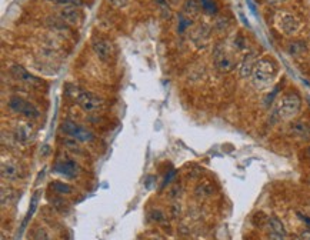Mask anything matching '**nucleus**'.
Here are the masks:
<instances>
[{"mask_svg": "<svg viewBox=\"0 0 310 240\" xmlns=\"http://www.w3.org/2000/svg\"><path fill=\"white\" fill-rule=\"evenodd\" d=\"M53 4H59V6H77L80 7L83 4V0H47Z\"/></svg>", "mask_w": 310, "mask_h": 240, "instance_id": "nucleus-28", "label": "nucleus"}, {"mask_svg": "<svg viewBox=\"0 0 310 240\" xmlns=\"http://www.w3.org/2000/svg\"><path fill=\"white\" fill-rule=\"evenodd\" d=\"M114 9H125L129 4V0H109Z\"/></svg>", "mask_w": 310, "mask_h": 240, "instance_id": "nucleus-32", "label": "nucleus"}, {"mask_svg": "<svg viewBox=\"0 0 310 240\" xmlns=\"http://www.w3.org/2000/svg\"><path fill=\"white\" fill-rule=\"evenodd\" d=\"M276 26L277 29L286 35V36H294L296 33H299L300 27H302V23L299 20V18L290 12H279L277 16H276Z\"/></svg>", "mask_w": 310, "mask_h": 240, "instance_id": "nucleus-8", "label": "nucleus"}, {"mask_svg": "<svg viewBox=\"0 0 310 240\" xmlns=\"http://www.w3.org/2000/svg\"><path fill=\"white\" fill-rule=\"evenodd\" d=\"M256 62H257L256 53H255V52L247 53L243 57V60L240 62V65H239V76H240L242 79H249V77H252V73H253V69H255Z\"/></svg>", "mask_w": 310, "mask_h": 240, "instance_id": "nucleus-15", "label": "nucleus"}, {"mask_svg": "<svg viewBox=\"0 0 310 240\" xmlns=\"http://www.w3.org/2000/svg\"><path fill=\"white\" fill-rule=\"evenodd\" d=\"M49 187L60 196H69L73 193V187L63 180H53V182H50Z\"/></svg>", "mask_w": 310, "mask_h": 240, "instance_id": "nucleus-18", "label": "nucleus"}, {"mask_svg": "<svg viewBox=\"0 0 310 240\" xmlns=\"http://www.w3.org/2000/svg\"><path fill=\"white\" fill-rule=\"evenodd\" d=\"M15 202H16V192L12 187L3 185L1 186V206L6 207V206H10Z\"/></svg>", "mask_w": 310, "mask_h": 240, "instance_id": "nucleus-22", "label": "nucleus"}, {"mask_svg": "<svg viewBox=\"0 0 310 240\" xmlns=\"http://www.w3.org/2000/svg\"><path fill=\"white\" fill-rule=\"evenodd\" d=\"M192 24V20L187 18V16H184V15H182L180 18H179V26H177V29H179V32L180 33H183L189 26Z\"/></svg>", "mask_w": 310, "mask_h": 240, "instance_id": "nucleus-30", "label": "nucleus"}, {"mask_svg": "<svg viewBox=\"0 0 310 240\" xmlns=\"http://www.w3.org/2000/svg\"><path fill=\"white\" fill-rule=\"evenodd\" d=\"M173 203L170 204V216L172 218H180V215H182V206H180V203H179V200H172Z\"/></svg>", "mask_w": 310, "mask_h": 240, "instance_id": "nucleus-29", "label": "nucleus"}, {"mask_svg": "<svg viewBox=\"0 0 310 240\" xmlns=\"http://www.w3.org/2000/svg\"><path fill=\"white\" fill-rule=\"evenodd\" d=\"M156 4L159 6V10L164 15V18H170L172 10L169 6V0H156Z\"/></svg>", "mask_w": 310, "mask_h": 240, "instance_id": "nucleus-27", "label": "nucleus"}, {"mask_svg": "<svg viewBox=\"0 0 310 240\" xmlns=\"http://www.w3.org/2000/svg\"><path fill=\"white\" fill-rule=\"evenodd\" d=\"M201 10H204L209 15H216L218 13V4L215 0H199Z\"/></svg>", "mask_w": 310, "mask_h": 240, "instance_id": "nucleus-25", "label": "nucleus"}, {"mask_svg": "<svg viewBox=\"0 0 310 240\" xmlns=\"http://www.w3.org/2000/svg\"><path fill=\"white\" fill-rule=\"evenodd\" d=\"M149 218H150L152 222L159 223V224H166V222H167L166 213H164L162 209H152V210L149 212Z\"/></svg>", "mask_w": 310, "mask_h": 240, "instance_id": "nucleus-24", "label": "nucleus"}, {"mask_svg": "<svg viewBox=\"0 0 310 240\" xmlns=\"http://www.w3.org/2000/svg\"><path fill=\"white\" fill-rule=\"evenodd\" d=\"M210 35H212L210 26L206 24V23H200V24H198V26L192 30L190 39H192V42H193V44H195L196 47L201 49V47H206L207 43L210 42Z\"/></svg>", "mask_w": 310, "mask_h": 240, "instance_id": "nucleus-12", "label": "nucleus"}, {"mask_svg": "<svg viewBox=\"0 0 310 240\" xmlns=\"http://www.w3.org/2000/svg\"><path fill=\"white\" fill-rule=\"evenodd\" d=\"M59 20L66 23L69 26H79L82 22V12L77 6H63L60 7L59 13Z\"/></svg>", "mask_w": 310, "mask_h": 240, "instance_id": "nucleus-13", "label": "nucleus"}, {"mask_svg": "<svg viewBox=\"0 0 310 240\" xmlns=\"http://www.w3.org/2000/svg\"><path fill=\"white\" fill-rule=\"evenodd\" d=\"M269 4H273V6H277V4H282V3H285L286 0H266Z\"/></svg>", "mask_w": 310, "mask_h": 240, "instance_id": "nucleus-34", "label": "nucleus"}, {"mask_svg": "<svg viewBox=\"0 0 310 240\" xmlns=\"http://www.w3.org/2000/svg\"><path fill=\"white\" fill-rule=\"evenodd\" d=\"M30 134H32L30 125H22V126H18V129L13 131V139H15L16 143L26 145V143H29L32 140Z\"/></svg>", "mask_w": 310, "mask_h": 240, "instance_id": "nucleus-17", "label": "nucleus"}, {"mask_svg": "<svg viewBox=\"0 0 310 240\" xmlns=\"http://www.w3.org/2000/svg\"><path fill=\"white\" fill-rule=\"evenodd\" d=\"M60 130L62 133L66 136V137H70V139H74L83 145L86 143H91L94 140V133L89 129L88 126L79 123V122H74L72 119H65L60 125Z\"/></svg>", "mask_w": 310, "mask_h": 240, "instance_id": "nucleus-4", "label": "nucleus"}, {"mask_svg": "<svg viewBox=\"0 0 310 240\" xmlns=\"http://www.w3.org/2000/svg\"><path fill=\"white\" fill-rule=\"evenodd\" d=\"M90 46H91V50L96 55V57L100 59L102 62H106V63L110 62L116 55V49H114L113 42L105 36H93L90 40Z\"/></svg>", "mask_w": 310, "mask_h": 240, "instance_id": "nucleus-7", "label": "nucleus"}, {"mask_svg": "<svg viewBox=\"0 0 310 240\" xmlns=\"http://www.w3.org/2000/svg\"><path fill=\"white\" fill-rule=\"evenodd\" d=\"M33 240H52V238L44 227L39 226V227L33 229Z\"/></svg>", "mask_w": 310, "mask_h": 240, "instance_id": "nucleus-26", "label": "nucleus"}, {"mask_svg": "<svg viewBox=\"0 0 310 240\" xmlns=\"http://www.w3.org/2000/svg\"><path fill=\"white\" fill-rule=\"evenodd\" d=\"M277 74V66L270 57H260L257 59L253 73H252V85L259 90L270 88L276 79Z\"/></svg>", "mask_w": 310, "mask_h": 240, "instance_id": "nucleus-2", "label": "nucleus"}, {"mask_svg": "<svg viewBox=\"0 0 310 240\" xmlns=\"http://www.w3.org/2000/svg\"><path fill=\"white\" fill-rule=\"evenodd\" d=\"M80 165L77 163V160L69 154V153H62L56 157L55 165H53V172L57 175L63 176L66 179H77L80 175Z\"/></svg>", "mask_w": 310, "mask_h": 240, "instance_id": "nucleus-6", "label": "nucleus"}, {"mask_svg": "<svg viewBox=\"0 0 310 240\" xmlns=\"http://www.w3.org/2000/svg\"><path fill=\"white\" fill-rule=\"evenodd\" d=\"M62 145H63V148L66 149L67 152L73 153L74 156H85V153H86L85 152V148H83V143H80V142H77L74 139L66 137V136L62 140Z\"/></svg>", "mask_w": 310, "mask_h": 240, "instance_id": "nucleus-16", "label": "nucleus"}, {"mask_svg": "<svg viewBox=\"0 0 310 240\" xmlns=\"http://www.w3.org/2000/svg\"><path fill=\"white\" fill-rule=\"evenodd\" d=\"M7 109L10 110L12 113L22 116L27 120H36L40 117V111L39 109L27 99H24L22 96H10L7 100Z\"/></svg>", "mask_w": 310, "mask_h": 240, "instance_id": "nucleus-5", "label": "nucleus"}, {"mask_svg": "<svg viewBox=\"0 0 310 240\" xmlns=\"http://www.w3.org/2000/svg\"><path fill=\"white\" fill-rule=\"evenodd\" d=\"M10 73H12V76H13L15 79H18L19 82L26 83V85L36 86V85H39V83H40V80H39L36 76H33L32 73H29V72H27L23 66L12 65L10 66Z\"/></svg>", "mask_w": 310, "mask_h": 240, "instance_id": "nucleus-14", "label": "nucleus"}, {"mask_svg": "<svg viewBox=\"0 0 310 240\" xmlns=\"http://www.w3.org/2000/svg\"><path fill=\"white\" fill-rule=\"evenodd\" d=\"M308 46L303 40H292L290 43L288 44V53L292 55V56H299V55H303L306 52Z\"/></svg>", "mask_w": 310, "mask_h": 240, "instance_id": "nucleus-23", "label": "nucleus"}, {"mask_svg": "<svg viewBox=\"0 0 310 240\" xmlns=\"http://www.w3.org/2000/svg\"><path fill=\"white\" fill-rule=\"evenodd\" d=\"M180 196H182V187H180V185H175V186H172L169 189V197L172 200H179Z\"/></svg>", "mask_w": 310, "mask_h": 240, "instance_id": "nucleus-31", "label": "nucleus"}, {"mask_svg": "<svg viewBox=\"0 0 310 240\" xmlns=\"http://www.w3.org/2000/svg\"><path fill=\"white\" fill-rule=\"evenodd\" d=\"M288 134L300 142H310V120L308 119L290 120L288 125Z\"/></svg>", "mask_w": 310, "mask_h": 240, "instance_id": "nucleus-9", "label": "nucleus"}, {"mask_svg": "<svg viewBox=\"0 0 310 240\" xmlns=\"http://www.w3.org/2000/svg\"><path fill=\"white\" fill-rule=\"evenodd\" d=\"M267 239L269 240H286V236H283V235H279V233H276V232H270V230H269Z\"/></svg>", "mask_w": 310, "mask_h": 240, "instance_id": "nucleus-33", "label": "nucleus"}, {"mask_svg": "<svg viewBox=\"0 0 310 240\" xmlns=\"http://www.w3.org/2000/svg\"><path fill=\"white\" fill-rule=\"evenodd\" d=\"M200 10H201V7H200L199 0H186L183 4V15L187 16L189 19L198 18Z\"/></svg>", "mask_w": 310, "mask_h": 240, "instance_id": "nucleus-19", "label": "nucleus"}, {"mask_svg": "<svg viewBox=\"0 0 310 240\" xmlns=\"http://www.w3.org/2000/svg\"><path fill=\"white\" fill-rule=\"evenodd\" d=\"M306 156H308V159H310V145L306 148Z\"/></svg>", "mask_w": 310, "mask_h": 240, "instance_id": "nucleus-35", "label": "nucleus"}, {"mask_svg": "<svg viewBox=\"0 0 310 240\" xmlns=\"http://www.w3.org/2000/svg\"><path fill=\"white\" fill-rule=\"evenodd\" d=\"M309 182H310V179H309Z\"/></svg>", "mask_w": 310, "mask_h": 240, "instance_id": "nucleus-36", "label": "nucleus"}, {"mask_svg": "<svg viewBox=\"0 0 310 240\" xmlns=\"http://www.w3.org/2000/svg\"><path fill=\"white\" fill-rule=\"evenodd\" d=\"M213 60L216 67L220 72H230L235 67V60L232 59L230 53L226 50V47L223 44H218L213 53Z\"/></svg>", "mask_w": 310, "mask_h": 240, "instance_id": "nucleus-10", "label": "nucleus"}, {"mask_svg": "<svg viewBox=\"0 0 310 240\" xmlns=\"http://www.w3.org/2000/svg\"><path fill=\"white\" fill-rule=\"evenodd\" d=\"M267 226H269V230L270 232H276V233L283 235V236L288 235V230H286L283 222L277 218V216H270V218L267 219Z\"/></svg>", "mask_w": 310, "mask_h": 240, "instance_id": "nucleus-21", "label": "nucleus"}, {"mask_svg": "<svg viewBox=\"0 0 310 240\" xmlns=\"http://www.w3.org/2000/svg\"><path fill=\"white\" fill-rule=\"evenodd\" d=\"M69 94L74 100V103L80 108V110L83 113H86L88 116L99 114L102 110L105 109L103 97H100L94 92L85 90V89H80L77 86H72L69 90Z\"/></svg>", "mask_w": 310, "mask_h": 240, "instance_id": "nucleus-1", "label": "nucleus"}, {"mask_svg": "<svg viewBox=\"0 0 310 240\" xmlns=\"http://www.w3.org/2000/svg\"><path fill=\"white\" fill-rule=\"evenodd\" d=\"M302 96L296 90H289L280 96L277 100V105L274 108V113L279 117V120L290 122L297 117V114L302 111Z\"/></svg>", "mask_w": 310, "mask_h": 240, "instance_id": "nucleus-3", "label": "nucleus"}, {"mask_svg": "<svg viewBox=\"0 0 310 240\" xmlns=\"http://www.w3.org/2000/svg\"><path fill=\"white\" fill-rule=\"evenodd\" d=\"M213 193H215V186L210 182H207V180L199 183L196 186V189H195V195L199 199H207V197L212 196Z\"/></svg>", "mask_w": 310, "mask_h": 240, "instance_id": "nucleus-20", "label": "nucleus"}, {"mask_svg": "<svg viewBox=\"0 0 310 240\" xmlns=\"http://www.w3.org/2000/svg\"><path fill=\"white\" fill-rule=\"evenodd\" d=\"M0 175L4 182L13 183V182H18L19 179H22V167L19 163H16L13 160H7V162L1 163Z\"/></svg>", "mask_w": 310, "mask_h": 240, "instance_id": "nucleus-11", "label": "nucleus"}]
</instances>
